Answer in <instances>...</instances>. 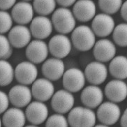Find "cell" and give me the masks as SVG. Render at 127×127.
Listing matches in <instances>:
<instances>
[{"instance_id":"1","label":"cell","mask_w":127,"mask_h":127,"mask_svg":"<svg viewBox=\"0 0 127 127\" xmlns=\"http://www.w3.org/2000/svg\"><path fill=\"white\" fill-rule=\"evenodd\" d=\"M51 20L54 29L60 34L65 35L71 33L76 25L75 16L68 8H57L52 13Z\"/></svg>"},{"instance_id":"2","label":"cell","mask_w":127,"mask_h":127,"mask_svg":"<svg viewBox=\"0 0 127 127\" xmlns=\"http://www.w3.org/2000/svg\"><path fill=\"white\" fill-rule=\"evenodd\" d=\"M71 33L72 45L77 50L85 52L93 48L96 36L90 27L85 25H79Z\"/></svg>"},{"instance_id":"3","label":"cell","mask_w":127,"mask_h":127,"mask_svg":"<svg viewBox=\"0 0 127 127\" xmlns=\"http://www.w3.org/2000/svg\"><path fill=\"white\" fill-rule=\"evenodd\" d=\"M96 114L92 109L85 106L73 108L67 118L71 127H94L96 125Z\"/></svg>"},{"instance_id":"4","label":"cell","mask_w":127,"mask_h":127,"mask_svg":"<svg viewBox=\"0 0 127 127\" xmlns=\"http://www.w3.org/2000/svg\"><path fill=\"white\" fill-rule=\"evenodd\" d=\"M86 78L84 72L78 68H70L64 72L62 84L65 90L76 93L85 87Z\"/></svg>"},{"instance_id":"5","label":"cell","mask_w":127,"mask_h":127,"mask_svg":"<svg viewBox=\"0 0 127 127\" xmlns=\"http://www.w3.org/2000/svg\"><path fill=\"white\" fill-rule=\"evenodd\" d=\"M122 115L120 107L117 103L112 101L102 103L98 107L96 117L103 124L111 126L116 124Z\"/></svg>"},{"instance_id":"6","label":"cell","mask_w":127,"mask_h":127,"mask_svg":"<svg viewBox=\"0 0 127 127\" xmlns=\"http://www.w3.org/2000/svg\"><path fill=\"white\" fill-rule=\"evenodd\" d=\"M49 52L54 57L63 59L70 54L72 49L71 38L65 34H58L53 36L48 43Z\"/></svg>"},{"instance_id":"7","label":"cell","mask_w":127,"mask_h":127,"mask_svg":"<svg viewBox=\"0 0 127 127\" xmlns=\"http://www.w3.org/2000/svg\"><path fill=\"white\" fill-rule=\"evenodd\" d=\"M115 26V21L112 15L102 13L92 19L91 28L96 36L103 38L112 34Z\"/></svg>"},{"instance_id":"8","label":"cell","mask_w":127,"mask_h":127,"mask_svg":"<svg viewBox=\"0 0 127 127\" xmlns=\"http://www.w3.org/2000/svg\"><path fill=\"white\" fill-rule=\"evenodd\" d=\"M75 98L71 92L66 90L57 91L51 98V107L53 110L59 114H66L73 109Z\"/></svg>"},{"instance_id":"9","label":"cell","mask_w":127,"mask_h":127,"mask_svg":"<svg viewBox=\"0 0 127 127\" xmlns=\"http://www.w3.org/2000/svg\"><path fill=\"white\" fill-rule=\"evenodd\" d=\"M84 73L86 80L91 85H99L106 80L108 75V69L104 63L96 60L87 65Z\"/></svg>"},{"instance_id":"10","label":"cell","mask_w":127,"mask_h":127,"mask_svg":"<svg viewBox=\"0 0 127 127\" xmlns=\"http://www.w3.org/2000/svg\"><path fill=\"white\" fill-rule=\"evenodd\" d=\"M38 75L37 66L30 61L21 62L15 68V78L22 85H32L37 79Z\"/></svg>"},{"instance_id":"11","label":"cell","mask_w":127,"mask_h":127,"mask_svg":"<svg viewBox=\"0 0 127 127\" xmlns=\"http://www.w3.org/2000/svg\"><path fill=\"white\" fill-rule=\"evenodd\" d=\"M48 54V45L43 40L32 41L26 47L25 55L27 60L35 64L43 63Z\"/></svg>"},{"instance_id":"12","label":"cell","mask_w":127,"mask_h":127,"mask_svg":"<svg viewBox=\"0 0 127 127\" xmlns=\"http://www.w3.org/2000/svg\"><path fill=\"white\" fill-rule=\"evenodd\" d=\"M53 28L52 20L44 15H38L30 23L31 34L36 39L44 40L48 38L52 34Z\"/></svg>"},{"instance_id":"13","label":"cell","mask_w":127,"mask_h":127,"mask_svg":"<svg viewBox=\"0 0 127 127\" xmlns=\"http://www.w3.org/2000/svg\"><path fill=\"white\" fill-rule=\"evenodd\" d=\"M117 48L115 43L106 38L96 41L93 47V55L97 61L103 63L110 62L116 56Z\"/></svg>"},{"instance_id":"14","label":"cell","mask_w":127,"mask_h":127,"mask_svg":"<svg viewBox=\"0 0 127 127\" xmlns=\"http://www.w3.org/2000/svg\"><path fill=\"white\" fill-rule=\"evenodd\" d=\"M104 99V92L98 85H90L82 89L80 100L87 108L94 109L98 108Z\"/></svg>"},{"instance_id":"15","label":"cell","mask_w":127,"mask_h":127,"mask_svg":"<svg viewBox=\"0 0 127 127\" xmlns=\"http://www.w3.org/2000/svg\"><path fill=\"white\" fill-rule=\"evenodd\" d=\"M9 101L16 108H24L30 104L32 98V90L27 85L19 84L11 87L8 92Z\"/></svg>"},{"instance_id":"16","label":"cell","mask_w":127,"mask_h":127,"mask_svg":"<svg viewBox=\"0 0 127 127\" xmlns=\"http://www.w3.org/2000/svg\"><path fill=\"white\" fill-rule=\"evenodd\" d=\"M49 110L44 102L36 101L31 102L27 106L25 115L32 124L38 125L45 122L48 117Z\"/></svg>"},{"instance_id":"17","label":"cell","mask_w":127,"mask_h":127,"mask_svg":"<svg viewBox=\"0 0 127 127\" xmlns=\"http://www.w3.org/2000/svg\"><path fill=\"white\" fill-rule=\"evenodd\" d=\"M104 95L110 101L116 103L122 102L127 97V84L123 80L113 79L106 84Z\"/></svg>"},{"instance_id":"18","label":"cell","mask_w":127,"mask_h":127,"mask_svg":"<svg viewBox=\"0 0 127 127\" xmlns=\"http://www.w3.org/2000/svg\"><path fill=\"white\" fill-rule=\"evenodd\" d=\"M32 36L30 28L26 25H17L9 31L8 38L13 48L22 49L31 42Z\"/></svg>"},{"instance_id":"19","label":"cell","mask_w":127,"mask_h":127,"mask_svg":"<svg viewBox=\"0 0 127 127\" xmlns=\"http://www.w3.org/2000/svg\"><path fill=\"white\" fill-rule=\"evenodd\" d=\"M32 96L36 101L45 102L51 99L55 94V86L52 81L45 78H37L32 86Z\"/></svg>"},{"instance_id":"20","label":"cell","mask_w":127,"mask_h":127,"mask_svg":"<svg viewBox=\"0 0 127 127\" xmlns=\"http://www.w3.org/2000/svg\"><path fill=\"white\" fill-rule=\"evenodd\" d=\"M72 12L76 20L87 23L96 15V6L92 0H78L73 5Z\"/></svg>"},{"instance_id":"21","label":"cell","mask_w":127,"mask_h":127,"mask_svg":"<svg viewBox=\"0 0 127 127\" xmlns=\"http://www.w3.org/2000/svg\"><path fill=\"white\" fill-rule=\"evenodd\" d=\"M41 71L44 78L51 81H57L62 78L66 71L65 64L62 59L53 57L43 63Z\"/></svg>"},{"instance_id":"22","label":"cell","mask_w":127,"mask_h":127,"mask_svg":"<svg viewBox=\"0 0 127 127\" xmlns=\"http://www.w3.org/2000/svg\"><path fill=\"white\" fill-rule=\"evenodd\" d=\"M12 18L18 25H25L32 22L34 18V9L33 5L28 1H21L12 8Z\"/></svg>"},{"instance_id":"23","label":"cell","mask_w":127,"mask_h":127,"mask_svg":"<svg viewBox=\"0 0 127 127\" xmlns=\"http://www.w3.org/2000/svg\"><path fill=\"white\" fill-rule=\"evenodd\" d=\"M26 120L25 112L21 108L14 107L4 112L2 124L5 127H24Z\"/></svg>"},{"instance_id":"24","label":"cell","mask_w":127,"mask_h":127,"mask_svg":"<svg viewBox=\"0 0 127 127\" xmlns=\"http://www.w3.org/2000/svg\"><path fill=\"white\" fill-rule=\"evenodd\" d=\"M108 72L115 79L125 80L127 78V57L117 55L109 64Z\"/></svg>"},{"instance_id":"25","label":"cell","mask_w":127,"mask_h":127,"mask_svg":"<svg viewBox=\"0 0 127 127\" xmlns=\"http://www.w3.org/2000/svg\"><path fill=\"white\" fill-rule=\"evenodd\" d=\"M15 78V68L6 60H0V86L9 85Z\"/></svg>"},{"instance_id":"26","label":"cell","mask_w":127,"mask_h":127,"mask_svg":"<svg viewBox=\"0 0 127 127\" xmlns=\"http://www.w3.org/2000/svg\"><path fill=\"white\" fill-rule=\"evenodd\" d=\"M56 0H34V11L38 15L48 16L56 10Z\"/></svg>"},{"instance_id":"27","label":"cell","mask_w":127,"mask_h":127,"mask_svg":"<svg viewBox=\"0 0 127 127\" xmlns=\"http://www.w3.org/2000/svg\"><path fill=\"white\" fill-rule=\"evenodd\" d=\"M112 34L115 45L121 48L127 47V23H122L116 25Z\"/></svg>"},{"instance_id":"28","label":"cell","mask_w":127,"mask_h":127,"mask_svg":"<svg viewBox=\"0 0 127 127\" xmlns=\"http://www.w3.org/2000/svg\"><path fill=\"white\" fill-rule=\"evenodd\" d=\"M122 0H98V4L101 11L108 15H114L120 11Z\"/></svg>"},{"instance_id":"29","label":"cell","mask_w":127,"mask_h":127,"mask_svg":"<svg viewBox=\"0 0 127 127\" xmlns=\"http://www.w3.org/2000/svg\"><path fill=\"white\" fill-rule=\"evenodd\" d=\"M67 118L62 114H54L48 117L45 127H68Z\"/></svg>"},{"instance_id":"30","label":"cell","mask_w":127,"mask_h":127,"mask_svg":"<svg viewBox=\"0 0 127 127\" xmlns=\"http://www.w3.org/2000/svg\"><path fill=\"white\" fill-rule=\"evenodd\" d=\"M13 20L6 11L0 10V34H4L11 30Z\"/></svg>"},{"instance_id":"31","label":"cell","mask_w":127,"mask_h":127,"mask_svg":"<svg viewBox=\"0 0 127 127\" xmlns=\"http://www.w3.org/2000/svg\"><path fill=\"white\" fill-rule=\"evenodd\" d=\"M13 47L8 37L0 34V60H7L12 55Z\"/></svg>"},{"instance_id":"32","label":"cell","mask_w":127,"mask_h":127,"mask_svg":"<svg viewBox=\"0 0 127 127\" xmlns=\"http://www.w3.org/2000/svg\"><path fill=\"white\" fill-rule=\"evenodd\" d=\"M10 101L8 95L4 91L0 90V115L7 110Z\"/></svg>"},{"instance_id":"33","label":"cell","mask_w":127,"mask_h":127,"mask_svg":"<svg viewBox=\"0 0 127 127\" xmlns=\"http://www.w3.org/2000/svg\"><path fill=\"white\" fill-rule=\"evenodd\" d=\"M17 0H0V10L7 11L14 6Z\"/></svg>"},{"instance_id":"34","label":"cell","mask_w":127,"mask_h":127,"mask_svg":"<svg viewBox=\"0 0 127 127\" xmlns=\"http://www.w3.org/2000/svg\"><path fill=\"white\" fill-rule=\"evenodd\" d=\"M57 4H58L61 7L68 8L74 5L77 0H56Z\"/></svg>"},{"instance_id":"35","label":"cell","mask_w":127,"mask_h":127,"mask_svg":"<svg viewBox=\"0 0 127 127\" xmlns=\"http://www.w3.org/2000/svg\"><path fill=\"white\" fill-rule=\"evenodd\" d=\"M120 14L124 21L127 23V0L123 2L120 8Z\"/></svg>"},{"instance_id":"36","label":"cell","mask_w":127,"mask_h":127,"mask_svg":"<svg viewBox=\"0 0 127 127\" xmlns=\"http://www.w3.org/2000/svg\"><path fill=\"white\" fill-rule=\"evenodd\" d=\"M120 125L122 127H127V108L120 117Z\"/></svg>"},{"instance_id":"37","label":"cell","mask_w":127,"mask_h":127,"mask_svg":"<svg viewBox=\"0 0 127 127\" xmlns=\"http://www.w3.org/2000/svg\"><path fill=\"white\" fill-rule=\"evenodd\" d=\"M94 127H110V126L105 125V124H96Z\"/></svg>"},{"instance_id":"38","label":"cell","mask_w":127,"mask_h":127,"mask_svg":"<svg viewBox=\"0 0 127 127\" xmlns=\"http://www.w3.org/2000/svg\"><path fill=\"white\" fill-rule=\"evenodd\" d=\"M38 127L37 125H34V124H31V125H27L26 127Z\"/></svg>"},{"instance_id":"39","label":"cell","mask_w":127,"mask_h":127,"mask_svg":"<svg viewBox=\"0 0 127 127\" xmlns=\"http://www.w3.org/2000/svg\"><path fill=\"white\" fill-rule=\"evenodd\" d=\"M2 127V120H1V118H0V127Z\"/></svg>"},{"instance_id":"40","label":"cell","mask_w":127,"mask_h":127,"mask_svg":"<svg viewBox=\"0 0 127 127\" xmlns=\"http://www.w3.org/2000/svg\"><path fill=\"white\" fill-rule=\"evenodd\" d=\"M22 1H31V0H22Z\"/></svg>"},{"instance_id":"41","label":"cell","mask_w":127,"mask_h":127,"mask_svg":"<svg viewBox=\"0 0 127 127\" xmlns=\"http://www.w3.org/2000/svg\"></svg>"}]
</instances>
